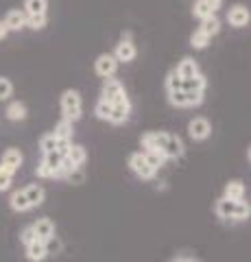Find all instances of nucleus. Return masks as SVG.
Listing matches in <instances>:
<instances>
[{"label": "nucleus", "mask_w": 251, "mask_h": 262, "mask_svg": "<svg viewBox=\"0 0 251 262\" xmlns=\"http://www.w3.org/2000/svg\"><path fill=\"white\" fill-rule=\"evenodd\" d=\"M216 216L221 219H232V221H247L251 216V206L247 201H234V199H225V196H221V199L216 201Z\"/></svg>", "instance_id": "1"}, {"label": "nucleus", "mask_w": 251, "mask_h": 262, "mask_svg": "<svg viewBox=\"0 0 251 262\" xmlns=\"http://www.w3.org/2000/svg\"><path fill=\"white\" fill-rule=\"evenodd\" d=\"M61 112L63 118H68L70 122H77L81 118V94L77 90H66L61 94Z\"/></svg>", "instance_id": "2"}, {"label": "nucleus", "mask_w": 251, "mask_h": 262, "mask_svg": "<svg viewBox=\"0 0 251 262\" xmlns=\"http://www.w3.org/2000/svg\"><path fill=\"white\" fill-rule=\"evenodd\" d=\"M101 98H105V101H107L109 105H116V103H123V101H127L125 85L120 83L118 79H114V77H107V79L103 81Z\"/></svg>", "instance_id": "3"}, {"label": "nucleus", "mask_w": 251, "mask_h": 262, "mask_svg": "<svg viewBox=\"0 0 251 262\" xmlns=\"http://www.w3.org/2000/svg\"><path fill=\"white\" fill-rule=\"evenodd\" d=\"M129 168H131L140 179H144V182L153 179V177H155V173H157V170L147 162V158H144L142 151L140 153H131V158H129Z\"/></svg>", "instance_id": "4"}, {"label": "nucleus", "mask_w": 251, "mask_h": 262, "mask_svg": "<svg viewBox=\"0 0 251 262\" xmlns=\"http://www.w3.org/2000/svg\"><path fill=\"white\" fill-rule=\"evenodd\" d=\"M94 70H96V75L103 77V79L114 77V75H116V70H118V61H116V57H114V55H109V53L99 55V59L94 61Z\"/></svg>", "instance_id": "5"}, {"label": "nucleus", "mask_w": 251, "mask_h": 262, "mask_svg": "<svg viewBox=\"0 0 251 262\" xmlns=\"http://www.w3.org/2000/svg\"><path fill=\"white\" fill-rule=\"evenodd\" d=\"M188 134L192 140H206V138H210V134H212V125H210V120L208 118H192L190 120V125H188Z\"/></svg>", "instance_id": "6"}, {"label": "nucleus", "mask_w": 251, "mask_h": 262, "mask_svg": "<svg viewBox=\"0 0 251 262\" xmlns=\"http://www.w3.org/2000/svg\"><path fill=\"white\" fill-rule=\"evenodd\" d=\"M162 153L166 155V160H177L184 155V142L179 140V136L166 134V142L162 146Z\"/></svg>", "instance_id": "7"}, {"label": "nucleus", "mask_w": 251, "mask_h": 262, "mask_svg": "<svg viewBox=\"0 0 251 262\" xmlns=\"http://www.w3.org/2000/svg\"><path fill=\"white\" fill-rule=\"evenodd\" d=\"M135 55H138V51H135V44L131 42V39H123L120 44H116V51H114V57H116V61L120 63H129V61H133L135 59Z\"/></svg>", "instance_id": "8"}, {"label": "nucleus", "mask_w": 251, "mask_h": 262, "mask_svg": "<svg viewBox=\"0 0 251 262\" xmlns=\"http://www.w3.org/2000/svg\"><path fill=\"white\" fill-rule=\"evenodd\" d=\"M249 9L247 7H242V5H236V7H232L230 13H227V22L232 24V27H236V29H242V27H247L249 24Z\"/></svg>", "instance_id": "9"}, {"label": "nucleus", "mask_w": 251, "mask_h": 262, "mask_svg": "<svg viewBox=\"0 0 251 262\" xmlns=\"http://www.w3.org/2000/svg\"><path fill=\"white\" fill-rule=\"evenodd\" d=\"M129 112H131V103H129V98H127V101H123V103L111 105L109 122H111V125H123V122L129 118Z\"/></svg>", "instance_id": "10"}, {"label": "nucleus", "mask_w": 251, "mask_h": 262, "mask_svg": "<svg viewBox=\"0 0 251 262\" xmlns=\"http://www.w3.org/2000/svg\"><path fill=\"white\" fill-rule=\"evenodd\" d=\"M24 190V196H27V201L31 203V208H37V206H42L44 199H46V190L39 184H31L27 188H22Z\"/></svg>", "instance_id": "11"}, {"label": "nucleus", "mask_w": 251, "mask_h": 262, "mask_svg": "<svg viewBox=\"0 0 251 262\" xmlns=\"http://www.w3.org/2000/svg\"><path fill=\"white\" fill-rule=\"evenodd\" d=\"M221 7V0H197V5H194L192 13L197 15V18H208V15H214L216 9Z\"/></svg>", "instance_id": "12"}, {"label": "nucleus", "mask_w": 251, "mask_h": 262, "mask_svg": "<svg viewBox=\"0 0 251 262\" xmlns=\"http://www.w3.org/2000/svg\"><path fill=\"white\" fill-rule=\"evenodd\" d=\"M208 85V81L203 75H194V77H188V79H181V90L184 92H201L203 94V90Z\"/></svg>", "instance_id": "13"}, {"label": "nucleus", "mask_w": 251, "mask_h": 262, "mask_svg": "<svg viewBox=\"0 0 251 262\" xmlns=\"http://www.w3.org/2000/svg\"><path fill=\"white\" fill-rule=\"evenodd\" d=\"M27 258L31 262H44L48 258V253H46V247H44V241H33V243H29L27 245Z\"/></svg>", "instance_id": "14"}, {"label": "nucleus", "mask_w": 251, "mask_h": 262, "mask_svg": "<svg viewBox=\"0 0 251 262\" xmlns=\"http://www.w3.org/2000/svg\"><path fill=\"white\" fill-rule=\"evenodd\" d=\"M33 229H35V236L39 241H48L55 234V223L51 219H37L33 223Z\"/></svg>", "instance_id": "15"}, {"label": "nucleus", "mask_w": 251, "mask_h": 262, "mask_svg": "<svg viewBox=\"0 0 251 262\" xmlns=\"http://www.w3.org/2000/svg\"><path fill=\"white\" fill-rule=\"evenodd\" d=\"M3 22L7 24V29H9V31H20V29L27 27V13L13 9V11L7 13V18Z\"/></svg>", "instance_id": "16"}, {"label": "nucleus", "mask_w": 251, "mask_h": 262, "mask_svg": "<svg viewBox=\"0 0 251 262\" xmlns=\"http://www.w3.org/2000/svg\"><path fill=\"white\" fill-rule=\"evenodd\" d=\"M225 199H234V201H240L245 199V184L240 179H232V182L225 184Z\"/></svg>", "instance_id": "17"}, {"label": "nucleus", "mask_w": 251, "mask_h": 262, "mask_svg": "<svg viewBox=\"0 0 251 262\" xmlns=\"http://www.w3.org/2000/svg\"><path fill=\"white\" fill-rule=\"evenodd\" d=\"M177 75H179L181 79H188V77H194L199 72V66L194 59H190V57H186V59L179 61V66H177Z\"/></svg>", "instance_id": "18"}, {"label": "nucleus", "mask_w": 251, "mask_h": 262, "mask_svg": "<svg viewBox=\"0 0 251 262\" xmlns=\"http://www.w3.org/2000/svg\"><path fill=\"white\" fill-rule=\"evenodd\" d=\"M66 158H70V162L75 164V166H83L87 160V151H85V146H81V144H70Z\"/></svg>", "instance_id": "19"}, {"label": "nucleus", "mask_w": 251, "mask_h": 262, "mask_svg": "<svg viewBox=\"0 0 251 262\" xmlns=\"http://www.w3.org/2000/svg\"><path fill=\"white\" fill-rule=\"evenodd\" d=\"M5 114H7V118L9 120H24L27 118V105L20 103V101H13V103L7 105Z\"/></svg>", "instance_id": "20"}, {"label": "nucleus", "mask_w": 251, "mask_h": 262, "mask_svg": "<svg viewBox=\"0 0 251 262\" xmlns=\"http://www.w3.org/2000/svg\"><path fill=\"white\" fill-rule=\"evenodd\" d=\"M199 31H203L208 37H212L216 35L218 31H221V20L216 18V15H208V18H201V29Z\"/></svg>", "instance_id": "21"}, {"label": "nucleus", "mask_w": 251, "mask_h": 262, "mask_svg": "<svg viewBox=\"0 0 251 262\" xmlns=\"http://www.w3.org/2000/svg\"><path fill=\"white\" fill-rule=\"evenodd\" d=\"M9 206L13 212H27L31 210V203L27 201V196H24V190H15L9 199Z\"/></svg>", "instance_id": "22"}, {"label": "nucleus", "mask_w": 251, "mask_h": 262, "mask_svg": "<svg viewBox=\"0 0 251 262\" xmlns=\"http://www.w3.org/2000/svg\"><path fill=\"white\" fill-rule=\"evenodd\" d=\"M0 164H5V166H11V168L18 170L22 166V153H20V149H7Z\"/></svg>", "instance_id": "23"}, {"label": "nucleus", "mask_w": 251, "mask_h": 262, "mask_svg": "<svg viewBox=\"0 0 251 262\" xmlns=\"http://www.w3.org/2000/svg\"><path fill=\"white\" fill-rule=\"evenodd\" d=\"M53 134L57 136L59 140H72V134H75V129H72V122L68 118H61L57 122V127H55Z\"/></svg>", "instance_id": "24"}, {"label": "nucleus", "mask_w": 251, "mask_h": 262, "mask_svg": "<svg viewBox=\"0 0 251 262\" xmlns=\"http://www.w3.org/2000/svg\"><path fill=\"white\" fill-rule=\"evenodd\" d=\"M46 0H24V13L27 15H42L46 13Z\"/></svg>", "instance_id": "25"}, {"label": "nucleus", "mask_w": 251, "mask_h": 262, "mask_svg": "<svg viewBox=\"0 0 251 262\" xmlns=\"http://www.w3.org/2000/svg\"><path fill=\"white\" fill-rule=\"evenodd\" d=\"M39 149H42V153L57 151V136H55V134L42 136V138H39Z\"/></svg>", "instance_id": "26"}, {"label": "nucleus", "mask_w": 251, "mask_h": 262, "mask_svg": "<svg viewBox=\"0 0 251 262\" xmlns=\"http://www.w3.org/2000/svg\"><path fill=\"white\" fill-rule=\"evenodd\" d=\"M142 153H144V158H147V162H149L155 170L162 166V164L166 162V155L162 153V151H142Z\"/></svg>", "instance_id": "27"}, {"label": "nucleus", "mask_w": 251, "mask_h": 262, "mask_svg": "<svg viewBox=\"0 0 251 262\" xmlns=\"http://www.w3.org/2000/svg\"><path fill=\"white\" fill-rule=\"evenodd\" d=\"M168 101H171L175 107H188V96H186L184 90H175V92H168Z\"/></svg>", "instance_id": "28"}, {"label": "nucleus", "mask_w": 251, "mask_h": 262, "mask_svg": "<svg viewBox=\"0 0 251 262\" xmlns=\"http://www.w3.org/2000/svg\"><path fill=\"white\" fill-rule=\"evenodd\" d=\"M210 39H212V37H208L203 31H194L190 35V46L192 48H206L210 44Z\"/></svg>", "instance_id": "29"}, {"label": "nucleus", "mask_w": 251, "mask_h": 262, "mask_svg": "<svg viewBox=\"0 0 251 262\" xmlns=\"http://www.w3.org/2000/svg\"><path fill=\"white\" fill-rule=\"evenodd\" d=\"M94 112H96V116H99L101 120H107L109 122V114H111V105L105 101V98H99V103H96V107H94Z\"/></svg>", "instance_id": "30"}, {"label": "nucleus", "mask_w": 251, "mask_h": 262, "mask_svg": "<svg viewBox=\"0 0 251 262\" xmlns=\"http://www.w3.org/2000/svg\"><path fill=\"white\" fill-rule=\"evenodd\" d=\"M61 158H63V155L59 153V151H51V153H44V164H46V166H51L53 170H57L59 168V164H61Z\"/></svg>", "instance_id": "31"}, {"label": "nucleus", "mask_w": 251, "mask_h": 262, "mask_svg": "<svg viewBox=\"0 0 251 262\" xmlns=\"http://www.w3.org/2000/svg\"><path fill=\"white\" fill-rule=\"evenodd\" d=\"M13 94V83L7 77H0V101H7Z\"/></svg>", "instance_id": "32"}, {"label": "nucleus", "mask_w": 251, "mask_h": 262, "mask_svg": "<svg viewBox=\"0 0 251 262\" xmlns=\"http://www.w3.org/2000/svg\"><path fill=\"white\" fill-rule=\"evenodd\" d=\"M27 27L35 29V31L44 29L46 27V13H42V15H27Z\"/></svg>", "instance_id": "33"}, {"label": "nucleus", "mask_w": 251, "mask_h": 262, "mask_svg": "<svg viewBox=\"0 0 251 262\" xmlns=\"http://www.w3.org/2000/svg\"><path fill=\"white\" fill-rule=\"evenodd\" d=\"M44 247H46V253H48V256H53V253H59V249H61V243H59L57 236L53 234L48 241H44Z\"/></svg>", "instance_id": "34"}, {"label": "nucleus", "mask_w": 251, "mask_h": 262, "mask_svg": "<svg viewBox=\"0 0 251 262\" xmlns=\"http://www.w3.org/2000/svg\"><path fill=\"white\" fill-rule=\"evenodd\" d=\"M33 241H37V236H35V229H33V225H27L22 229V234H20V243L27 247L29 243H33Z\"/></svg>", "instance_id": "35"}, {"label": "nucleus", "mask_w": 251, "mask_h": 262, "mask_svg": "<svg viewBox=\"0 0 251 262\" xmlns=\"http://www.w3.org/2000/svg\"><path fill=\"white\" fill-rule=\"evenodd\" d=\"M166 90H168V92H175V90H181V77L177 75L175 70H173L171 75H168V79H166Z\"/></svg>", "instance_id": "36"}, {"label": "nucleus", "mask_w": 251, "mask_h": 262, "mask_svg": "<svg viewBox=\"0 0 251 262\" xmlns=\"http://www.w3.org/2000/svg\"><path fill=\"white\" fill-rule=\"evenodd\" d=\"M63 179H68L70 184H83V179H85V175L81 173V166H77L75 170H70V173L63 177Z\"/></svg>", "instance_id": "37"}, {"label": "nucleus", "mask_w": 251, "mask_h": 262, "mask_svg": "<svg viewBox=\"0 0 251 262\" xmlns=\"http://www.w3.org/2000/svg\"><path fill=\"white\" fill-rule=\"evenodd\" d=\"M35 173H37V177H39V179H53V177H55V170H53L51 166H46L44 162L37 166Z\"/></svg>", "instance_id": "38"}, {"label": "nucleus", "mask_w": 251, "mask_h": 262, "mask_svg": "<svg viewBox=\"0 0 251 262\" xmlns=\"http://www.w3.org/2000/svg\"><path fill=\"white\" fill-rule=\"evenodd\" d=\"M13 184V175L9 173H5V170H0V192H5V190H9Z\"/></svg>", "instance_id": "39"}, {"label": "nucleus", "mask_w": 251, "mask_h": 262, "mask_svg": "<svg viewBox=\"0 0 251 262\" xmlns=\"http://www.w3.org/2000/svg\"><path fill=\"white\" fill-rule=\"evenodd\" d=\"M7 33H9V29H7V24L0 20V39H5V37H7Z\"/></svg>", "instance_id": "40"}, {"label": "nucleus", "mask_w": 251, "mask_h": 262, "mask_svg": "<svg viewBox=\"0 0 251 262\" xmlns=\"http://www.w3.org/2000/svg\"><path fill=\"white\" fill-rule=\"evenodd\" d=\"M0 170H5V173H9V175H15V168L5 166V164H0Z\"/></svg>", "instance_id": "41"}, {"label": "nucleus", "mask_w": 251, "mask_h": 262, "mask_svg": "<svg viewBox=\"0 0 251 262\" xmlns=\"http://www.w3.org/2000/svg\"><path fill=\"white\" fill-rule=\"evenodd\" d=\"M173 262H194V260L192 258H175Z\"/></svg>", "instance_id": "42"}, {"label": "nucleus", "mask_w": 251, "mask_h": 262, "mask_svg": "<svg viewBox=\"0 0 251 262\" xmlns=\"http://www.w3.org/2000/svg\"><path fill=\"white\" fill-rule=\"evenodd\" d=\"M194 262H199V260H194Z\"/></svg>", "instance_id": "43"}]
</instances>
